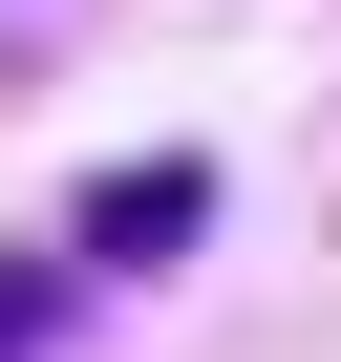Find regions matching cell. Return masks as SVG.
Here are the masks:
<instances>
[{
	"mask_svg": "<svg viewBox=\"0 0 341 362\" xmlns=\"http://www.w3.org/2000/svg\"><path fill=\"white\" fill-rule=\"evenodd\" d=\"M192 214H214V170H192V149H149V170H107V192H86V256L128 277V256H170Z\"/></svg>",
	"mask_w": 341,
	"mask_h": 362,
	"instance_id": "obj_1",
	"label": "cell"
},
{
	"mask_svg": "<svg viewBox=\"0 0 341 362\" xmlns=\"http://www.w3.org/2000/svg\"><path fill=\"white\" fill-rule=\"evenodd\" d=\"M64 298H86V256H0V362H43V341H64Z\"/></svg>",
	"mask_w": 341,
	"mask_h": 362,
	"instance_id": "obj_2",
	"label": "cell"
}]
</instances>
